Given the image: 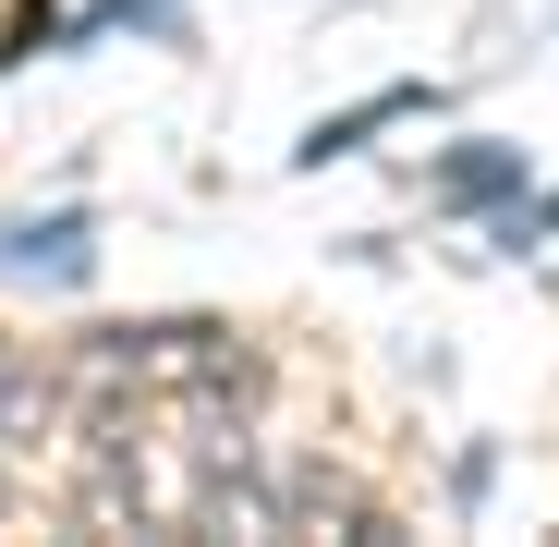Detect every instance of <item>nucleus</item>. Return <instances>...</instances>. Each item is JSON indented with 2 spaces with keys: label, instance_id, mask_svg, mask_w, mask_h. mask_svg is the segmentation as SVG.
Here are the masks:
<instances>
[{
  "label": "nucleus",
  "instance_id": "nucleus-3",
  "mask_svg": "<svg viewBox=\"0 0 559 547\" xmlns=\"http://www.w3.org/2000/svg\"><path fill=\"white\" fill-rule=\"evenodd\" d=\"M98 267V207H49L0 231V281H85Z\"/></svg>",
  "mask_w": 559,
  "mask_h": 547
},
{
  "label": "nucleus",
  "instance_id": "nucleus-4",
  "mask_svg": "<svg viewBox=\"0 0 559 547\" xmlns=\"http://www.w3.org/2000/svg\"><path fill=\"white\" fill-rule=\"evenodd\" d=\"M61 49V0H13V25H0V61H37Z\"/></svg>",
  "mask_w": 559,
  "mask_h": 547
},
{
  "label": "nucleus",
  "instance_id": "nucleus-2",
  "mask_svg": "<svg viewBox=\"0 0 559 547\" xmlns=\"http://www.w3.org/2000/svg\"><path fill=\"white\" fill-rule=\"evenodd\" d=\"M438 110V73H402V85H378V98H353V110H329V122H305V146H293V170H329V158H365L390 122H426Z\"/></svg>",
  "mask_w": 559,
  "mask_h": 547
},
{
  "label": "nucleus",
  "instance_id": "nucleus-1",
  "mask_svg": "<svg viewBox=\"0 0 559 547\" xmlns=\"http://www.w3.org/2000/svg\"><path fill=\"white\" fill-rule=\"evenodd\" d=\"M426 195H438L450 219H499V207H523V195H535V158H523V146H499V134H462V146L426 170Z\"/></svg>",
  "mask_w": 559,
  "mask_h": 547
}]
</instances>
